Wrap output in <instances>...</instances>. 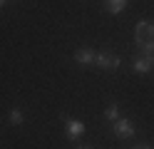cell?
<instances>
[{"label":"cell","mask_w":154,"mask_h":149,"mask_svg":"<svg viewBox=\"0 0 154 149\" xmlns=\"http://www.w3.org/2000/svg\"><path fill=\"white\" fill-rule=\"evenodd\" d=\"M134 42H137V47L142 50L144 55H152L154 52V23H137V27H134Z\"/></svg>","instance_id":"6da1fadb"},{"label":"cell","mask_w":154,"mask_h":149,"mask_svg":"<svg viewBox=\"0 0 154 149\" xmlns=\"http://www.w3.org/2000/svg\"><path fill=\"white\" fill-rule=\"evenodd\" d=\"M77 149H90V147H77Z\"/></svg>","instance_id":"4fadbf2b"},{"label":"cell","mask_w":154,"mask_h":149,"mask_svg":"<svg viewBox=\"0 0 154 149\" xmlns=\"http://www.w3.org/2000/svg\"><path fill=\"white\" fill-rule=\"evenodd\" d=\"M104 117H107L109 122L114 124V122H117V119H119V107H117V104H109L107 109H104Z\"/></svg>","instance_id":"ba28073f"},{"label":"cell","mask_w":154,"mask_h":149,"mask_svg":"<svg viewBox=\"0 0 154 149\" xmlns=\"http://www.w3.org/2000/svg\"><path fill=\"white\" fill-rule=\"evenodd\" d=\"M10 124H23V112L20 109H10Z\"/></svg>","instance_id":"9c48e42d"},{"label":"cell","mask_w":154,"mask_h":149,"mask_svg":"<svg viewBox=\"0 0 154 149\" xmlns=\"http://www.w3.org/2000/svg\"><path fill=\"white\" fill-rule=\"evenodd\" d=\"M124 5H127V0H107V10L112 15H119L124 10Z\"/></svg>","instance_id":"52a82bcc"},{"label":"cell","mask_w":154,"mask_h":149,"mask_svg":"<svg viewBox=\"0 0 154 149\" xmlns=\"http://www.w3.org/2000/svg\"><path fill=\"white\" fill-rule=\"evenodd\" d=\"M3 5H5V0H0V8H3Z\"/></svg>","instance_id":"7c38bea8"},{"label":"cell","mask_w":154,"mask_h":149,"mask_svg":"<svg viewBox=\"0 0 154 149\" xmlns=\"http://www.w3.org/2000/svg\"><path fill=\"white\" fill-rule=\"evenodd\" d=\"M134 149H152V147H147V144H144V147H134Z\"/></svg>","instance_id":"30bf717a"},{"label":"cell","mask_w":154,"mask_h":149,"mask_svg":"<svg viewBox=\"0 0 154 149\" xmlns=\"http://www.w3.org/2000/svg\"><path fill=\"white\" fill-rule=\"evenodd\" d=\"M132 70H134L137 75H147L149 70H152V57H149V55L137 57V60H134V65H132Z\"/></svg>","instance_id":"8992f818"},{"label":"cell","mask_w":154,"mask_h":149,"mask_svg":"<svg viewBox=\"0 0 154 149\" xmlns=\"http://www.w3.org/2000/svg\"><path fill=\"white\" fill-rule=\"evenodd\" d=\"M94 55H97L94 50L82 47V50H77V52H75V60H77L80 65H94Z\"/></svg>","instance_id":"5b68a950"},{"label":"cell","mask_w":154,"mask_h":149,"mask_svg":"<svg viewBox=\"0 0 154 149\" xmlns=\"http://www.w3.org/2000/svg\"><path fill=\"white\" fill-rule=\"evenodd\" d=\"M122 60L117 55H112V52H97L94 55V65L102 67V70H112V67H119Z\"/></svg>","instance_id":"7a4b0ae2"},{"label":"cell","mask_w":154,"mask_h":149,"mask_svg":"<svg viewBox=\"0 0 154 149\" xmlns=\"http://www.w3.org/2000/svg\"><path fill=\"white\" fill-rule=\"evenodd\" d=\"M65 134H67V139L77 142V139L85 134V124L80 119H65Z\"/></svg>","instance_id":"3957f363"},{"label":"cell","mask_w":154,"mask_h":149,"mask_svg":"<svg viewBox=\"0 0 154 149\" xmlns=\"http://www.w3.org/2000/svg\"><path fill=\"white\" fill-rule=\"evenodd\" d=\"M152 67H154V52H152Z\"/></svg>","instance_id":"8fae6325"},{"label":"cell","mask_w":154,"mask_h":149,"mask_svg":"<svg viewBox=\"0 0 154 149\" xmlns=\"http://www.w3.org/2000/svg\"><path fill=\"white\" fill-rule=\"evenodd\" d=\"M114 134L117 137H122V139H129L132 134H134V124L129 122V119H117V122H114Z\"/></svg>","instance_id":"277c9868"}]
</instances>
